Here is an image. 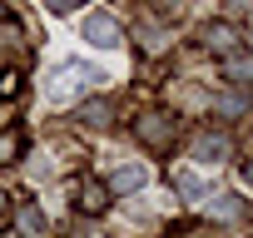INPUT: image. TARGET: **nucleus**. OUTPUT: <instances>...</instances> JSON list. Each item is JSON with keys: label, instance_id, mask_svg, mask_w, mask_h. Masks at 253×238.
Listing matches in <instances>:
<instances>
[{"label": "nucleus", "instance_id": "6", "mask_svg": "<svg viewBox=\"0 0 253 238\" xmlns=\"http://www.w3.org/2000/svg\"><path fill=\"white\" fill-rule=\"evenodd\" d=\"M209 208H213L218 218H238V208H243V203H238V194H218V198H213Z\"/></svg>", "mask_w": 253, "mask_h": 238}, {"label": "nucleus", "instance_id": "9", "mask_svg": "<svg viewBox=\"0 0 253 238\" xmlns=\"http://www.w3.org/2000/svg\"><path fill=\"white\" fill-rule=\"evenodd\" d=\"M0 208H5V189H0Z\"/></svg>", "mask_w": 253, "mask_h": 238}, {"label": "nucleus", "instance_id": "4", "mask_svg": "<svg viewBox=\"0 0 253 238\" xmlns=\"http://www.w3.org/2000/svg\"><path fill=\"white\" fill-rule=\"evenodd\" d=\"M144 184H149V169H144V164H124V169L114 174V189H119V194H134V189H144Z\"/></svg>", "mask_w": 253, "mask_h": 238}, {"label": "nucleus", "instance_id": "1", "mask_svg": "<svg viewBox=\"0 0 253 238\" xmlns=\"http://www.w3.org/2000/svg\"><path fill=\"white\" fill-rule=\"evenodd\" d=\"M104 79H109V75L94 70V65H84V60H55L50 75H45V99L65 104V99H75V94H84V89H94V84H104Z\"/></svg>", "mask_w": 253, "mask_h": 238}, {"label": "nucleus", "instance_id": "7", "mask_svg": "<svg viewBox=\"0 0 253 238\" xmlns=\"http://www.w3.org/2000/svg\"><path fill=\"white\" fill-rule=\"evenodd\" d=\"M20 228H25L30 238H40V233H45V218H40L35 208H25V213H20Z\"/></svg>", "mask_w": 253, "mask_h": 238}, {"label": "nucleus", "instance_id": "5", "mask_svg": "<svg viewBox=\"0 0 253 238\" xmlns=\"http://www.w3.org/2000/svg\"><path fill=\"white\" fill-rule=\"evenodd\" d=\"M174 184H179L189 198H209V179H204V174H194V169H184V164L174 169Z\"/></svg>", "mask_w": 253, "mask_h": 238}, {"label": "nucleus", "instance_id": "3", "mask_svg": "<svg viewBox=\"0 0 253 238\" xmlns=\"http://www.w3.org/2000/svg\"><path fill=\"white\" fill-rule=\"evenodd\" d=\"M223 154H228V139H223V134H204V139L194 144V159H199V164H223Z\"/></svg>", "mask_w": 253, "mask_h": 238}, {"label": "nucleus", "instance_id": "8", "mask_svg": "<svg viewBox=\"0 0 253 238\" xmlns=\"http://www.w3.org/2000/svg\"><path fill=\"white\" fill-rule=\"evenodd\" d=\"M5 154H10V139H0V159H5Z\"/></svg>", "mask_w": 253, "mask_h": 238}, {"label": "nucleus", "instance_id": "2", "mask_svg": "<svg viewBox=\"0 0 253 238\" xmlns=\"http://www.w3.org/2000/svg\"><path fill=\"white\" fill-rule=\"evenodd\" d=\"M80 40H84L89 50H119V45H124V30H119V20H114L109 10H89V15L80 20Z\"/></svg>", "mask_w": 253, "mask_h": 238}]
</instances>
